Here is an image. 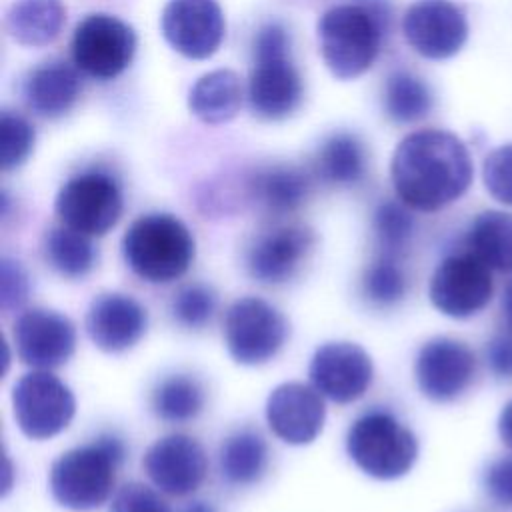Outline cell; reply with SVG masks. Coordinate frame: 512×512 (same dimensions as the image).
<instances>
[{
	"label": "cell",
	"instance_id": "obj_2",
	"mask_svg": "<svg viewBox=\"0 0 512 512\" xmlns=\"http://www.w3.org/2000/svg\"><path fill=\"white\" fill-rule=\"evenodd\" d=\"M388 22L380 2H350L328 8L318 24V44L326 68L338 80L364 74L376 60Z\"/></svg>",
	"mask_w": 512,
	"mask_h": 512
},
{
	"label": "cell",
	"instance_id": "obj_30",
	"mask_svg": "<svg viewBox=\"0 0 512 512\" xmlns=\"http://www.w3.org/2000/svg\"><path fill=\"white\" fill-rule=\"evenodd\" d=\"M384 110L394 122H418L432 110V92L412 72L398 70L384 84Z\"/></svg>",
	"mask_w": 512,
	"mask_h": 512
},
{
	"label": "cell",
	"instance_id": "obj_35",
	"mask_svg": "<svg viewBox=\"0 0 512 512\" xmlns=\"http://www.w3.org/2000/svg\"><path fill=\"white\" fill-rule=\"evenodd\" d=\"M482 180L496 202L512 206V144H504L486 156Z\"/></svg>",
	"mask_w": 512,
	"mask_h": 512
},
{
	"label": "cell",
	"instance_id": "obj_5",
	"mask_svg": "<svg viewBox=\"0 0 512 512\" xmlns=\"http://www.w3.org/2000/svg\"><path fill=\"white\" fill-rule=\"evenodd\" d=\"M302 92V78L290 58L288 30L280 22H266L252 44L250 110L262 120H282L298 108Z\"/></svg>",
	"mask_w": 512,
	"mask_h": 512
},
{
	"label": "cell",
	"instance_id": "obj_38",
	"mask_svg": "<svg viewBox=\"0 0 512 512\" xmlns=\"http://www.w3.org/2000/svg\"><path fill=\"white\" fill-rule=\"evenodd\" d=\"M484 490L500 508L512 510V456L496 458L484 472Z\"/></svg>",
	"mask_w": 512,
	"mask_h": 512
},
{
	"label": "cell",
	"instance_id": "obj_23",
	"mask_svg": "<svg viewBox=\"0 0 512 512\" xmlns=\"http://www.w3.org/2000/svg\"><path fill=\"white\" fill-rule=\"evenodd\" d=\"M242 96L238 74L218 68L194 82L188 94V108L204 124H224L240 112Z\"/></svg>",
	"mask_w": 512,
	"mask_h": 512
},
{
	"label": "cell",
	"instance_id": "obj_13",
	"mask_svg": "<svg viewBox=\"0 0 512 512\" xmlns=\"http://www.w3.org/2000/svg\"><path fill=\"white\" fill-rule=\"evenodd\" d=\"M474 374V352L464 342L448 336L428 340L414 362L418 390L432 402L456 400L472 384Z\"/></svg>",
	"mask_w": 512,
	"mask_h": 512
},
{
	"label": "cell",
	"instance_id": "obj_12",
	"mask_svg": "<svg viewBox=\"0 0 512 512\" xmlns=\"http://www.w3.org/2000/svg\"><path fill=\"white\" fill-rule=\"evenodd\" d=\"M160 30L176 52L204 60L220 48L226 22L216 0H168L160 14Z\"/></svg>",
	"mask_w": 512,
	"mask_h": 512
},
{
	"label": "cell",
	"instance_id": "obj_22",
	"mask_svg": "<svg viewBox=\"0 0 512 512\" xmlns=\"http://www.w3.org/2000/svg\"><path fill=\"white\" fill-rule=\"evenodd\" d=\"M26 106L42 118L64 116L80 96V76L66 62H44L28 72L22 84Z\"/></svg>",
	"mask_w": 512,
	"mask_h": 512
},
{
	"label": "cell",
	"instance_id": "obj_37",
	"mask_svg": "<svg viewBox=\"0 0 512 512\" xmlns=\"http://www.w3.org/2000/svg\"><path fill=\"white\" fill-rule=\"evenodd\" d=\"M30 292L26 270L14 258H2L0 262V306L4 312L20 308Z\"/></svg>",
	"mask_w": 512,
	"mask_h": 512
},
{
	"label": "cell",
	"instance_id": "obj_1",
	"mask_svg": "<svg viewBox=\"0 0 512 512\" xmlns=\"http://www.w3.org/2000/svg\"><path fill=\"white\" fill-rule=\"evenodd\" d=\"M390 176L398 198L412 210L438 212L472 184L474 168L464 142L446 130H416L392 154Z\"/></svg>",
	"mask_w": 512,
	"mask_h": 512
},
{
	"label": "cell",
	"instance_id": "obj_39",
	"mask_svg": "<svg viewBox=\"0 0 512 512\" xmlns=\"http://www.w3.org/2000/svg\"><path fill=\"white\" fill-rule=\"evenodd\" d=\"M486 364L490 372L498 378L512 380V334L502 332L496 334L486 344Z\"/></svg>",
	"mask_w": 512,
	"mask_h": 512
},
{
	"label": "cell",
	"instance_id": "obj_11",
	"mask_svg": "<svg viewBox=\"0 0 512 512\" xmlns=\"http://www.w3.org/2000/svg\"><path fill=\"white\" fill-rule=\"evenodd\" d=\"M494 294L492 270L468 250L446 256L432 272L428 296L444 316L464 320L482 312Z\"/></svg>",
	"mask_w": 512,
	"mask_h": 512
},
{
	"label": "cell",
	"instance_id": "obj_29",
	"mask_svg": "<svg viewBox=\"0 0 512 512\" xmlns=\"http://www.w3.org/2000/svg\"><path fill=\"white\" fill-rule=\"evenodd\" d=\"M206 404L202 382L188 374H174L156 384L150 396L152 412L164 422L194 420Z\"/></svg>",
	"mask_w": 512,
	"mask_h": 512
},
{
	"label": "cell",
	"instance_id": "obj_19",
	"mask_svg": "<svg viewBox=\"0 0 512 512\" xmlns=\"http://www.w3.org/2000/svg\"><path fill=\"white\" fill-rule=\"evenodd\" d=\"M326 406L322 394L302 382H286L274 388L266 400L270 430L292 446L310 444L322 432Z\"/></svg>",
	"mask_w": 512,
	"mask_h": 512
},
{
	"label": "cell",
	"instance_id": "obj_8",
	"mask_svg": "<svg viewBox=\"0 0 512 512\" xmlns=\"http://www.w3.org/2000/svg\"><path fill=\"white\" fill-rule=\"evenodd\" d=\"M224 342L242 366H260L272 360L288 336L286 318L266 300L256 296L238 298L224 314Z\"/></svg>",
	"mask_w": 512,
	"mask_h": 512
},
{
	"label": "cell",
	"instance_id": "obj_4",
	"mask_svg": "<svg viewBox=\"0 0 512 512\" xmlns=\"http://www.w3.org/2000/svg\"><path fill=\"white\" fill-rule=\"evenodd\" d=\"M194 254L192 232L172 214H144L122 236L124 262L138 278L150 284H168L184 276Z\"/></svg>",
	"mask_w": 512,
	"mask_h": 512
},
{
	"label": "cell",
	"instance_id": "obj_31",
	"mask_svg": "<svg viewBox=\"0 0 512 512\" xmlns=\"http://www.w3.org/2000/svg\"><path fill=\"white\" fill-rule=\"evenodd\" d=\"M406 274L396 258L380 254L362 274V296L376 308H390L406 294Z\"/></svg>",
	"mask_w": 512,
	"mask_h": 512
},
{
	"label": "cell",
	"instance_id": "obj_40",
	"mask_svg": "<svg viewBox=\"0 0 512 512\" xmlns=\"http://www.w3.org/2000/svg\"><path fill=\"white\" fill-rule=\"evenodd\" d=\"M498 434H500V440L504 442V446H508L512 450V400L502 408V412L498 416Z\"/></svg>",
	"mask_w": 512,
	"mask_h": 512
},
{
	"label": "cell",
	"instance_id": "obj_26",
	"mask_svg": "<svg viewBox=\"0 0 512 512\" xmlns=\"http://www.w3.org/2000/svg\"><path fill=\"white\" fill-rule=\"evenodd\" d=\"M220 474L232 486L256 484L268 468V446L254 430H238L230 434L218 454Z\"/></svg>",
	"mask_w": 512,
	"mask_h": 512
},
{
	"label": "cell",
	"instance_id": "obj_28",
	"mask_svg": "<svg viewBox=\"0 0 512 512\" xmlns=\"http://www.w3.org/2000/svg\"><path fill=\"white\" fill-rule=\"evenodd\" d=\"M42 254L46 264L64 278H84L96 264V248L90 236L64 224L44 234Z\"/></svg>",
	"mask_w": 512,
	"mask_h": 512
},
{
	"label": "cell",
	"instance_id": "obj_32",
	"mask_svg": "<svg viewBox=\"0 0 512 512\" xmlns=\"http://www.w3.org/2000/svg\"><path fill=\"white\" fill-rule=\"evenodd\" d=\"M402 200H386L382 202L372 218V228L380 252L384 256L396 258L410 242L414 234V218Z\"/></svg>",
	"mask_w": 512,
	"mask_h": 512
},
{
	"label": "cell",
	"instance_id": "obj_3",
	"mask_svg": "<svg viewBox=\"0 0 512 512\" xmlns=\"http://www.w3.org/2000/svg\"><path fill=\"white\" fill-rule=\"evenodd\" d=\"M124 454L126 446L114 434H102L90 444L66 450L50 466L52 498L72 512L100 508L112 494Z\"/></svg>",
	"mask_w": 512,
	"mask_h": 512
},
{
	"label": "cell",
	"instance_id": "obj_24",
	"mask_svg": "<svg viewBox=\"0 0 512 512\" xmlns=\"http://www.w3.org/2000/svg\"><path fill=\"white\" fill-rule=\"evenodd\" d=\"M66 22L62 0H16L6 12V30L22 46L54 42Z\"/></svg>",
	"mask_w": 512,
	"mask_h": 512
},
{
	"label": "cell",
	"instance_id": "obj_27",
	"mask_svg": "<svg viewBox=\"0 0 512 512\" xmlns=\"http://www.w3.org/2000/svg\"><path fill=\"white\" fill-rule=\"evenodd\" d=\"M366 170L362 142L350 132L328 136L316 152L314 172L320 180L336 186L356 184Z\"/></svg>",
	"mask_w": 512,
	"mask_h": 512
},
{
	"label": "cell",
	"instance_id": "obj_33",
	"mask_svg": "<svg viewBox=\"0 0 512 512\" xmlns=\"http://www.w3.org/2000/svg\"><path fill=\"white\" fill-rule=\"evenodd\" d=\"M218 298L216 292L208 284H186L182 286L170 302V312L176 324L188 330H200L216 314Z\"/></svg>",
	"mask_w": 512,
	"mask_h": 512
},
{
	"label": "cell",
	"instance_id": "obj_7",
	"mask_svg": "<svg viewBox=\"0 0 512 512\" xmlns=\"http://www.w3.org/2000/svg\"><path fill=\"white\" fill-rule=\"evenodd\" d=\"M122 192L118 182L100 170L80 172L68 178L54 200L60 224L86 236H104L122 216Z\"/></svg>",
	"mask_w": 512,
	"mask_h": 512
},
{
	"label": "cell",
	"instance_id": "obj_6",
	"mask_svg": "<svg viewBox=\"0 0 512 512\" xmlns=\"http://www.w3.org/2000/svg\"><path fill=\"white\" fill-rule=\"evenodd\" d=\"M346 452L364 474L376 480H396L414 466L418 440L390 412L374 410L352 422L346 434Z\"/></svg>",
	"mask_w": 512,
	"mask_h": 512
},
{
	"label": "cell",
	"instance_id": "obj_14",
	"mask_svg": "<svg viewBox=\"0 0 512 512\" xmlns=\"http://www.w3.org/2000/svg\"><path fill=\"white\" fill-rule=\"evenodd\" d=\"M308 376L324 398L348 404L362 398L370 388L374 368L362 346L354 342H328L314 352Z\"/></svg>",
	"mask_w": 512,
	"mask_h": 512
},
{
	"label": "cell",
	"instance_id": "obj_18",
	"mask_svg": "<svg viewBox=\"0 0 512 512\" xmlns=\"http://www.w3.org/2000/svg\"><path fill=\"white\" fill-rule=\"evenodd\" d=\"M314 248V234L300 224H284L258 234L246 250V270L262 284H282L296 276Z\"/></svg>",
	"mask_w": 512,
	"mask_h": 512
},
{
	"label": "cell",
	"instance_id": "obj_10",
	"mask_svg": "<svg viewBox=\"0 0 512 512\" xmlns=\"http://www.w3.org/2000/svg\"><path fill=\"white\" fill-rule=\"evenodd\" d=\"M70 48L78 70L108 80L130 66L136 52V34L124 20L96 12L78 22Z\"/></svg>",
	"mask_w": 512,
	"mask_h": 512
},
{
	"label": "cell",
	"instance_id": "obj_9",
	"mask_svg": "<svg viewBox=\"0 0 512 512\" xmlns=\"http://www.w3.org/2000/svg\"><path fill=\"white\" fill-rule=\"evenodd\" d=\"M12 410L24 436L48 440L70 424L76 412V400L60 378L46 370H34L14 384Z\"/></svg>",
	"mask_w": 512,
	"mask_h": 512
},
{
	"label": "cell",
	"instance_id": "obj_16",
	"mask_svg": "<svg viewBox=\"0 0 512 512\" xmlns=\"http://www.w3.org/2000/svg\"><path fill=\"white\" fill-rule=\"evenodd\" d=\"M142 466L160 492L182 498L196 492L204 482L208 456L192 436L168 434L146 450Z\"/></svg>",
	"mask_w": 512,
	"mask_h": 512
},
{
	"label": "cell",
	"instance_id": "obj_41",
	"mask_svg": "<svg viewBox=\"0 0 512 512\" xmlns=\"http://www.w3.org/2000/svg\"><path fill=\"white\" fill-rule=\"evenodd\" d=\"M500 312L504 320V330L512 334V280H508V284L504 286V292L500 298Z\"/></svg>",
	"mask_w": 512,
	"mask_h": 512
},
{
	"label": "cell",
	"instance_id": "obj_36",
	"mask_svg": "<svg viewBox=\"0 0 512 512\" xmlns=\"http://www.w3.org/2000/svg\"><path fill=\"white\" fill-rule=\"evenodd\" d=\"M110 512H172L166 500L142 482H128L112 498Z\"/></svg>",
	"mask_w": 512,
	"mask_h": 512
},
{
	"label": "cell",
	"instance_id": "obj_34",
	"mask_svg": "<svg viewBox=\"0 0 512 512\" xmlns=\"http://www.w3.org/2000/svg\"><path fill=\"white\" fill-rule=\"evenodd\" d=\"M32 124L14 112L4 110L0 116V166L2 170L18 168L34 148Z\"/></svg>",
	"mask_w": 512,
	"mask_h": 512
},
{
	"label": "cell",
	"instance_id": "obj_17",
	"mask_svg": "<svg viewBox=\"0 0 512 512\" xmlns=\"http://www.w3.org/2000/svg\"><path fill=\"white\" fill-rule=\"evenodd\" d=\"M12 338L22 364L36 370L62 366L76 348V328L70 318L46 308L22 312L14 322Z\"/></svg>",
	"mask_w": 512,
	"mask_h": 512
},
{
	"label": "cell",
	"instance_id": "obj_20",
	"mask_svg": "<svg viewBox=\"0 0 512 512\" xmlns=\"http://www.w3.org/2000/svg\"><path fill=\"white\" fill-rule=\"evenodd\" d=\"M86 332L104 352L118 354L140 342L148 328L146 308L128 294L102 292L86 312Z\"/></svg>",
	"mask_w": 512,
	"mask_h": 512
},
{
	"label": "cell",
	"instance_id": "obj_25",
	"mask_svg": "<svg viewBox=\"0 0 512 512\" xmlns=\"http://www.w3.org/2000/svg\"><path fill=\"white\" fill-rule=\"evenodd\" d=\"M464 248L484 262L490 270L512 272V212H480L466 236Z\"/></svg>",
	"mask_w": 512,
	"mask_h": 512
},
{
	"label": "cell",
	"instance_id": "obj_21",
	"mask_svg": "<svg viewBox=\"0 0 512 512\" xmlns=\"http://www.w3.org/2000/svg\"><path fill=\"white\" fill-rule=\"evenodd\" d=\"M310 176L290 164H274L254 170L244 184V194L258 210L270 216H282L298 206L310 194Z\"/></svg>",
	"mask_w": 512,
	"mask_h": 512
},
{
	"label": "cell",
	"instance_id": "obj_15",
	"mask_svg": "<svg viewBox=\"0 0 512 512\" xmlns=\"http://www.w3.org/2000/svg\"><path fill=\"white\" fill-rule=\"evenodd\" d=\"M402 32L420 56L444 60L464 46L468 22L464 12L450 0H418L406 10Z\"/></svg>",
	"mask_w": 512,
	"mask_h": 512
}]
</instances>
